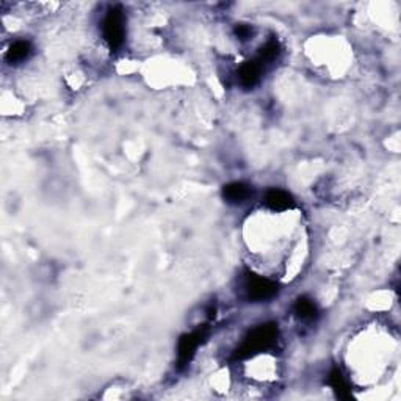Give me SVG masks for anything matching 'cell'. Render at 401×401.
<instances>
[{"label":"cell","instance_id":"1","mask_svg":"<svg viewBox=\"0 0 401 401\" xmlns=\"http://www.w3.org/2000/svg\"><path fill=\"white\" fill-rule=\"evenodd\" d=\"M278 325L264 323L253 328L237 348V359H249L262 353H268L278 342Z\"/></svg>","mask_w":401,"mask_h":401},{"label":"cell","instance_id":"2","mask_svg":"<svg viewBox=\"0 0 401 401\" xmlns=\"http://www.w3.org/2000/svg\"><path fill=\"white\" fill-rule=\"evenodd\" d=\"M240 292L249 302H265L278 297V281L258 272H248L241 278Z\"/></svg>","mask_w":401,"mask_h":401},{"label":"cell","instance_id":"3","mask_svg":"<svg viewBox=\"0 0 401 401\" xmlns=\"http://www.w3.org/2000/svg\"><path fill=\"white\" fill-rule=\"evenodd\" d=\"M126 24H127L126 13H124L120 6H113V8H110L102 17V22H101L102 39L111 50L120 49L124 44V41H126V34H127Z\"/></svg>","mask_w":401,"mask_h":401},{"label":"cell","instance_id":"4","mask_svg":"<svg viewBox=\"0 0 401 401\" xmlns=\"http://www.w3.org/2000/svg\"><path fill=\"white\" fill-rule=\"evenodd\" d=\"M204 337V330H196L188 334H183L177 344V363L181 365L188 364L193 359Z\"/></svg>","mask_w":401,"mask_h":401},{"label":"cell","instance_id":"5","mask_svg":"<svg viewBox=\"0 0 401 401\" xmlns=\"http://www.w3.org/2000/svg\"><path fill=\"white\" fill-rule=\"evenodd\" d=\"M262 204H264L265 210H269V212H287V210H293L295 199L287 190L269 188L265 192Z\"/></svg>","mask_w":401,"mask_h":401},{"label":"cell","instance_id":"6","mask_svg":"<svg viewBox=\"0 0 401 401\" xmlns=\"http://www.w3.org/2000/svg\"><path fill=\"white\" fill-rule=\"evenodd\" d=\"M265 66L262 64L258 58L251 62H245L240 64L239 71H237V82L240 83L243 88H254L262 80V76L265 72Z\"/></svg>","mask_w":401,"mask_h":401},{"label":"cell","instance_id":"7","mask_svg":"<svg viewBox=\"0 0 401 401\" xmlns=\"http://www.w3.org/2000/svg\"><path fill=\"white\" fill-rule=\"evenodd\" d=\"M253 196V188L245 182H231L223 187V199L232 206H241Z\"/></svg>","mask_w":401,"mask_h":401},{"label":"cell","instance_id":"8","mask_svg":"<svg viewBox=\"0 0 401 401\" xmlns=\"http://www.w3.org/2000/svg\"><path fill=\"white\" fill-rule=\"evenodd\" d=\"M34 54V45L29 39H16L5 52V60L10 64H21L29 60Z\"/></svg>","mask_w":401,"mask_h":401},{"label":"cell","instance_id":"9","mask_svg":"<svg viewBox=\"0 0 401 401\" xmlns=\"http://www.w3.org/2000/svg\"><path fill=\"white\" fill-rule=\"evenodd\" d=\"M293 315L300 321L304 323H312L318 317V306L312 298L309 297H300L293 304Z\"/></svg>","mask_w":401,"mask_h":401},{"label":"cell","instance_id":"10","mask_svg":"<svg viewBox=\"0 0 401 401\" xmlns=\"http://www.w3.org/2000/svg\"><path fill=\"white\" fill-rule=\"evenodd\" d=\"M328 383H330V387L334 392H337V395L340 398L351 397V381L345 377L340 368L337 367L334 368V370L330 373V379H328Z\"/></svg>","mask_w":401,"mask_h":401},{"label":"cell","instance_id":"11","mask_svg":"<svg viewBox=\"0 0 401 401\" xmlns=\"http://www.w3.org/2000/svg\"><path fill=\"white\" fill-rule=\"evenodd\" d=\"M234 34H235V38L239 39V41L245 43V41H249V39L253 38L254 30H253L251 25H248V24H240V25H237V27H235Z\"/></svg>","mask_w":401,"mask_h":401}]
</instances>
